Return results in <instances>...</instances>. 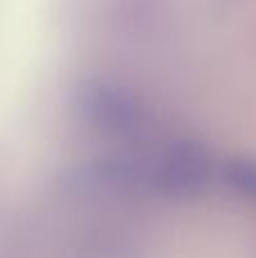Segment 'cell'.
Listing matches in <instances>:
<instances>
[{
    "label": "cell",
    "mask_w": 256,
    "mask_h": 258,
    "mask_svg": "<svg viewBox=\"0 0 256 258\" xmlns=\"http://www.w3.org/2000/svg\"><path fill=\"white\" fill-rule=\"evenodd\" d=\"M225 179L229 181L231 188L249 197H256V163L252 161H231L227 165Z\"/></svg>",
    "instance_id": "6da1fadb"
}]
</instances>
